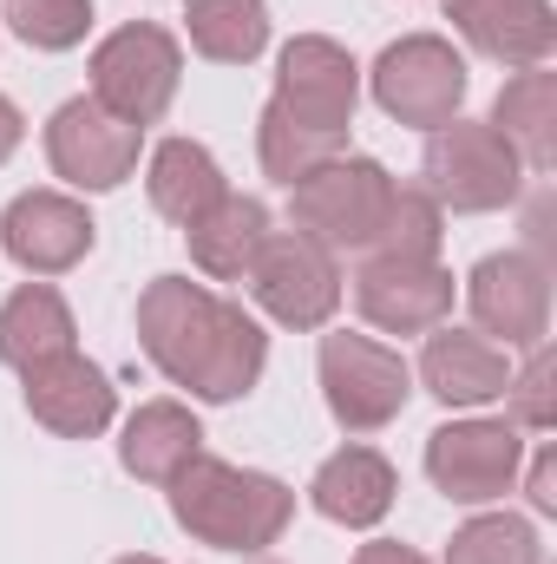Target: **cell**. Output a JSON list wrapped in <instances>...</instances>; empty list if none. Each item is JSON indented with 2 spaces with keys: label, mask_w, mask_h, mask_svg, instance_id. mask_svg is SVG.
Instances as JSON below:
<instances>
[{
  "label": "cell",
  "mask_w": 557,
  "mask_h": 564,
  "mask_svg": "<svg viewBox=\"0 0 557 564\" xmlns=\"http://www.w3.org/2000/svg\"><path fill=\"white\" fill-rule=\"evenodd\" d=\"M139 341L157 375L190 388L197 401H243L263 381L270 335L243 302L210 295L190 276H157L139 295Z\"/></svg>",
  "instance_id": "6da1fadb"
},
{
  "label": "cell",
  "mask_w": 557,
  "mask_h": 564,
  "mask_svg": "<svg viewBox=\"0 0 557 564\" xmlns=\"http://www.w3.org/2000/svg\"><path fill=\"white\" fill-rule=\"evenodd\" d=\"M164 492H171V519L217 552H270L295 519V492L282 479L210 459V453H197Z\"/></svg>",
  "instance_id": "7a4b0ae2"
},
{
  "label": "cell",
  "mask_w": 557,
  "mask_h": 564,
  "mask_svg": "<svg viewBox=\"0 0 557 564\" xmlns=\"http://www.w3.org/2000/svg\"><path fill=\"white\" fill-rule=\"evenodd\" d=\"M387 204H394L387 164L354 158V151H341V158H328V164H315L308 177L288 184V224L302 237H315L321 250H335V257L341 250H368L381 217H387Z\"/></svg>",
  "instance_id": "3957f363"
},
{
  "label": "cell",
  "mask_w": 557,
  "mask_h": 564,
  "mask_svg": "<svg viewBox=\"0 0 557 564\" xmlns=\"http://www.w3.org/2000/svg\"><path fill=\"white\" fill-rule=\"evenodd\" d=\"M426 197L439 210H459V217H485V210H505L518 204L525 191V164L518 151L499 139L492 126H472V119H452L426 139Z\"/></svg>",
  "instance_id": "277c9868"
},
{
  "label": "cell",
  "mask_w": 557,
  "mask_h": 564,
  "mask_svg": "<svg viewBox=\"0 0 557 564\" xmlns=\"http://www.w3.org/2000/svg\"><path fill=\"white\" fill-rule=\"evenodd\" d=\"M177 79H184V46L151 20H132V26L106 33L99 53H92V99L106 112H119L125 126H139V132L171 112Z\"/></svg>",
  "instance_id": "5b68a950"
},
{
  "label": "cell",
  "mask_w": 557,
  "mask_h": 564,
  "mask_svg": "<svg viewBox=\"0 0 557 564\" xmlns=\"http://www.w3.org/2000/svg\"><path fill=\"white\" fill-rule=\"evenodd\" d=\"M414 368L374 335H321V401L348 433H381L407 414Z\"/></svg>",
  "instance_id": "8992f818"
},
{
  "label": "cell",
  "mask_w": 557,
  "mask_h": 564,
  "mask_svg": "<svg viewBox=\"0 0 557 564\" xmlns=\"http://www.w3.org/2000/svg\"><path fill=\"white\" fill-rule=\"evenodd\" d=\"M354 106H361V66L348 59V46L321 40V33H302L288 40L276 59V99L270 112L315 132V139L348 144V126H354Z\"/></svg>",
  "instance_id": "52a82bcc"
},
{
  "label": "cell",
  "mask_w": 557,
  "mask_h": 564,
  "mask_svg": "<svg viewBox=\"0 0 557 564\" xmlns=\"http://www.w3.org/2000/svg\"><path fill=\"white\" fill-rule=\"evenodd\" d=\"M368 86H374V106H381L387 119L419 126V132H439V126H452L459 106H466V59H459L452 40H439V33H407V40H394V46L374 59Z\"/></svg>",
  "instance_id": "ba28073f"
},
{
  "label": "cell",
  "mask_w": 557,
  "mask_h": 564,
  "mask_svg": "<svg viewBox=\"0 0 557 564\" xmlns=\"http://www.w3.org/2000/svg\"><path fill=\"white\" fill-rule=\"evenodd\" d=\"M250 295L256 308L282 328H328V315L341 308V263L335 250H321L302 230H270V243L250 263Z\"/></svg>",
  "instance_id": "9c48e42d"
},
{
  "label": "cell",
  "mask_w": 557,
  "mask_h": 564,
  "mask_svg": "<svg viewBox=\"0 0 557 564\" xmlns=\"http://www.w3.org/2000/svg\"><path fill=\"white\" fill-rule=\"evenodd\" d=\"M525 466V440L512 421H452L426 440V479L452 506H485L505 499Z\"/></svg>",
  "instance_id": "30bf717a"
},
{
  "label": "cell",
  "mask_w": 557,
  "mask_h": 564,
  "mask_svg": "<svg viewBox=\"0 0 557 564\" xmlns=\"http://www.w3.org/2000/svg\"><path fill=\"white\" fill-rule=\"evenodd\" d=\"M139 144L144 132L125 126L119 112H106L99 99H66L46 126V158L66 184L79 191H119L139 171Z\"/></svg>",
  "instance_id": "8fae6325"
},
{
  "label": "cell",
  "mask_w": 557,
  "mask_h": 564,
  "mask_svg": "<svg viewBox=\"0 0 557 564\" xmlns=\"http://www.w3.org/2000/svg\"><path fill=\"white\" fill-rule=\"evenodd\" d=\"M466 308L485 335H499L505 348H538L551 328V270L532 250H505L485 257L466 276Z\"/></svg>",
  "instance_id": "7c38bea8"
},
{
  "label": "cell",
  "mask_w": 557,
  "mask_h": 564,
  "mask_svg": "<svg viewBox=\"0 0 557 564\" xmlns=\"http://www.w3.org/2000/svg\"><path fill=\"white\" fill-rule=\"evenodd\" d=\"M0 250L26 276H66L92 250V217H86V204H73L59 191H20L0 210Z\"/></svg>",
  "instance_id": "4fadbf2b"
},
{
  "label": "cell",
  "mask_w": 557,
  "mask_h": 564,
  "mask_svg": "<svg viewBox=\"0 0 557 564\" xmlns=\"http://www.w3.org/2000/svg\"><path fill=\"white\" fill-rule=\"evenodd\" d=\"M354 302L374 328L387 335H426L452 315V276L439 263H401V257H368L354 270Z\"/></svg>",
  "instance_id": "5bb4252c"
},
{
  "label": "cell",
  "mask_w": 557,
  "mask_h": 564,
  "mask_svg": "<svg viewBox=\"0 0 557 564\" xmlns=\"http://www.w3.org/2000/svg\"><path fill=\"white\" fill-rule=\"evenodd\" d=\"M20 381H26V414L46 433H59V440H99L119 414V394H112L106 368H92L79 348L59 355V361L26 368Z\"/></svg>",
  "instance_id": "9a60e30c"
},
{
  "label": "cell",
  "mask_w": 557,
  "mask_h": 564,
  "mask_svg": "<svg viewBox=\"0 0 557 564\" xmlns=\"http://www.w3.org/2000/svg\"><path fill=\"white\" fill-rule=\"evenodd\" d=\"M419 381L439 408H485V401H505V381H512V361L499 341L472 335V328H426V348H419Z\"/></svg>",
  "instance_id": "2e32d148"
},
{
  "label": "cell",
  "mask_w": 557,
  "mask_h": 564,
  "mask_svg": "<svg viewBox=\"0 0 557 564\" xmlns=\"http://www.w3.org/2000/svg\"><path fill=\"white\" fill-rule=\"evenodd\" d=\"M446 20L466 33L472 53L499 66H545L557 46V13L551 0H446Z\"/></svg>",
  "instance_id": "e0dca14e"
},
{
  "label": "cell",
  "mask_w": 557,
  "mask_h": 564,
  "mask_svg": "<svg viewBox=\"0 0 557 564\" xmlns=\"http://www.w3.org/2000/svg\"><path fill=\"white\" fill-rule=\"evenodd\" d=\"M394 492H401V479H394V466H387L374 446H341V453H328V459L315 466V479H308V506H315L321 519L348 525V532L381 525V519L394 512Z\"/></svg>",
  "instance_id": "ac0fdd59"
},
{
  "label": "cell",
  "mask_w": 557,
  "mask_h": 564,
  "mask_svg": "<svg viewBox=\"0 0 557 564\" xmlns=\"http://www.w3.org/2000/svg\"><path fill=\"white\" fill-rule=\"evenodd\" d=\"M197 453H204V426L184 401H144L119 440V466L144 486H171Z\"/></svg>",
  "instance_id": "d6986e66"
},
{
  "label": "cell",
  "mask_w": 557,
  "mask_h": 564,
  "mask_svg": "<svg viewBox=\"0 0 557 564\" xmlns=\"http://www.w3.org/2000/svg\"><path fill=\"white\" fill-rule=\"evenodd\" d=\"M73 308H66V295L59 289H46V282H20L7 302H0V361L7 368H40V361H59V355H73Z\"/></svg>",
  "instance_id": "ffe728a7"
},
{
  "label": "cell",
  "mask_w": 557,
  "mask_h": 564,
  "mask_svg": "<svg viewBox=\"0 0 557 564\" xmlns=\"http://www.w3.org/2000/svg\"><path fill=\"white\" fill-rule=\"evenodd\" d=\"M485 126L518 151L525 171H551L557 164V73L525 66L518 79H505L499 99H492V119H485Z\"/></svg>",
  "instance_id": "44dd1931"
},
{
  "label": "cell",
  "mask_w": 557,
  "mask_h": 564,
  "mask_svg": "<svg viewBox=\"0 0 557 564\" xmlns=\"http://www.w3.org/2000/svg\"><path fill=\"white\" fill-rule=\"evenodd\" d=\"M184 243H190V263L210 282H243L250 263H256V250L270 243V210H263L256 197H237V191H230L217 210H204V217L184 230Z\"/></svg>",
  "instance_id": "7402d4cb"
},
{
  "label": "cell",
  "mask_w": 557,
  "mask_h": 564,
  "mask_svg": "<svg viewBox=\"0 0 557 564\" xmlns=\"http://www.w3.org/2000/svg\"><path fill=\"white\" fill-rule=\"evenodd\" d=\"M144 191H151V210L171 217L177 230H190L204 210H217V204L230 197L217 158H210L204 144H190V139H164L157 151H151V177H144Z\"/></svg>",
  "instance_id": "603a6c76"
},
{
  "label": "cell",
  "mask_w": 557,
  "mask_h": 564,
  "mask_svg": "<svg viewBox=\"0 0 557 564\" xmlns=\"http://www.w3.org/2000/svg\"><path fill=\"white\" fill-rule=\"evenodd\" d=\"M184 33L217 66H250L270 46V7L263 0H184Z\"/></svg>",
  "instance_id": "cb8c5ba5"
},
{
  "label": "cell",
  "mask_w": 557,
  "mask_h": 564,
  "mask_svg": "<svg viewBox=\"0 0 557 564\" xmlns=\"http://www.w3.org/2000/svg\"><path fill=\"white\" fill-rule=\"evenodd\" d=\"M439 243H446V210L414 191V184H394V204L368 243V257H401V263H439Z\"/></svg>",
  "instance_id": "d4e9b609"
},
{
  "label": "cell",
  "mask_w": 557,
  "mask_h": 564,
  "mask_svg": "<svg viewBox=\"0 0 557 564\" xmlns=\"http://www.w3.org/2000/svg\"><path fill=\"white\" fill-rule=\"evenodd\" d=\"M446 564H545V545H538V532L525 519L485 512V519H472V525L452 532Z\"/></svg>",
  "instance_id": "484cf974"
},
{
  "label": "cell",
  "mask_w": 557,
  "mask_h": 564,
  "mask_svg": "<svg viewBox=\"0 0 557 564\" xmlns=\"http://www.w3.org/2000/svg\"><path fill=\"white\" fill-rule=\"evenodd\" d=\"M0 20H7L26 46H40V53H66V46L86 40V26H92V0H7Z\"/></svg>",
  "instance_id": "4316f807"
},
{
  "label": "cell",
  "mask_w": 557,
  "mask_h": 564,
  "mask_svg": "<svg viewBox=\"0 0 557 564\" xmlns=\"http://www.w3.org/2000/svg\"><path fill=\"white\" fill-rule=\"evenodd\" d=\"M551 381H557V361H551V348L538 341L532 355H525V368L505 381V401H512V426H532V433H551L557 426V394H551Z\"/></svg>",
  "instance_id": "83f0119b"
},
{
  "label": "cell",
  "mask_w": 557,
  "mask_h": 564,
  "mask_svg": "<svg viewBox=\"0 0 557 564\" xmlns=\"http://www.w3.org/2000/svg\"><path fill=\"white\" fill-rule=\"evenodd\" d=\"M525 499H532V512H557V453L545 446L538 459H532V479H525Z\"/></svg>",
  "instance_id": "f1b7e54d"
},
{
  "label": "cell",
  "mask_w": 557,
  "mask_h": 564,
  "mask_svg": "<svg viewBox=\"0 0 557 564\" xmlns=\"http://www.w3.org/2000/svg\"><path fill=\"white\" fill-rule=\"evenodd\" d=\"M354 564H426L414 545H401V539H374V545H361Z\"/></svg>",
  "instance_id": "f546056e"
},
{
  "label": "cell",
  "mask_w": 557,
  "mask_h": 564,
  "mask_svg": "<svg viewBox=\"0 0 557 564\" xmlns=\"http://www.w3.org/2000/svg\"><path fill=\"white\" fill-rule=\"evenodd\" d=\"M20 132H26V126H20V106H13V99H0V164L20 151Z\"/></svg>",
  "instance_id": "4dcf8cb0"
},
{
  "label": "cell",
  "mask_w": 557,
  "mask_h": 564,
  "mask_svg": "<svg viewBox=\"0 0 557 564\" xmlns=\"http://www.w3.org/2000/svg\"><path fill=\"white\" fill-rule=\"evenodd\" d=\"M119 564H164V558H144V552H132V558H119Z\"/></svg>",
  "instance_id": "1f68e13d"
},
{
  "label": "cell",
  "mask_w": 557,
  "mask_h": 564,
  "mask_svg": "<svg viewBox=\"0 0 557 564\" xmlns=\"http://www.w3.org/2000/svg\"><path fill=\"white\" fill-rule=\"evenodd\" d=\"M263 564H270V558H263Z\"/></svg>",
  "instance_id": "d6a6232c"
}]
</instances>
